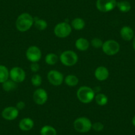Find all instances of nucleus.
Wrapping results in <instances>:
<instances>
[{"label":"nucleus","instance_id":"obj_15","mask_svg":"<svg viewBox=\"0 0 135 135\" xmlns=\"http://www.w3.org/2000/svg\"><path fill=\"white\" fill-rule=\"evenodd\" d=\"M35 123L31 118H23L19 123V127L23 131H29L34 127Z\"/></svg>","mask_w":135,"mask_h":135},{"label":"nucleus","instance_id":"obj_22","mask_svg":"<svg viewBox=\"0 0 135 135\" xmlns=\"http://www.w3.org/2000/svg\"><path fill=\"white\" fill-rule=\"evenodd\" d=\"M41 135H57V131L54 127L50 125H45L40 131Z\"/></svg>","mask_w":135,"mask_h":135},{"label":"nucleus","instance_id":"obj_28","mask_svg":"<svg viewBox=\"0 0 135 135\" xmlns=\"http://www.w3.org/2000/svg\"><path fill=\"white\" fill-rule=\"evenodd\" d=\"M92 129L96 132H101L104 129V124L101 122H95L92 123Z\"/></svg>","mask_w":135,"mask_h":135},{"label":"nucleus","instance_id":"obj_14","mask_svg":"<svg viewBox=\"0 0 135 135\" xmlns=\"http://www.w3.org/2000/svg\"><path fill=\"white\" fill-rule=\"evenodd\" d=\"M121 38L125 41H131L134 37V32L133 29L129 26H124L120 31Z\"/></svg>","mask_w":135,"mask_h":135},{"label":"nucleus","instance_id":"obj_31","mask_svg":"<svg viewBox=\"0 0 135 135\" xmlns=\"http://www.w3.org/2000/svg\"><path fill=\"white\" fill-rule=\"evenodd\" d=\"M132 46H133V49L135 51V35L133 39H132Z\"/></svg>","mask_w":135,"mask_h":135},{"label":"nucleus","instance_id":"obj_33","mask_svg":"<svg viewBox=\"0 0 135 135\" xmlns=\"http://www.w3.org/2000/svg\"><path fill=\"white\" fill-rule=\"evenodd\" d=\"M134 62H135V61H134Z\"/></svg>","mask_w":135,"mask_h":135},{"label":"nucleus","instance_id":"obj_1","mask_svg":"<svg viewBox=\"0 0 135 135\" xmlns=\"http://www.w3.org/2000/svg\"><path fill=\"white\" fill-rule=\"evenodd\" d=\"M34 25V18L28 13H23L19 15L15 22L17 29L20 32L28 31Z\"/></svg>","mask_w":135,"mask_h":135},{"label":"nucleus","instance_id":"obj_18","mask_svg":"<svg viewBox=\"0 0 135 135\" xmlns=\"http://www.w3.org/2000/svg\"><path fill=\"white\" fill-rule=\"evenodd\" d=\"M64 82L70 87H74L78 84L79 79L76 76L73 74L68 75L64 78Z\"/></svg>","mask_w":135,"mask_h":135},{"label":"nucleus","instance_id":"obj_30","mask_svg":"<svg viewBox=\"0 0 135 135\" xmlns=\"http://www.w3.org/2000/svg\"><path fill=\"white\" fill-rule=\"evenodd\" d=\"M25 106H26V104L24 101H19L17 103L16 107H16V108L19 111H21V110L24 109L25 107Z\"/></svg>","mask_w":135,"mask_h":135},{"label":"nucleus","instance_id":"obj_4","mask_svg":"<svg viewBox=\"0 0 135 135\" xmlns=\"http://www.w3.org/2000/svg\"><path fill=\"white\" fill-rule=\"evenodd\" d=\"M60 60L66 66H74L78 61V56L73 50H65L60 56Z\"/></svg>","mask_w":135,"mask_h":135},{"label":"nucleus","instance_id":"obj_27","mask_svg":"<svg viewBox=\"0 0 135 135\" xmlns=\"http://www.w3.org/2000/svg\"><path fill=\"white\" fill-rule=\"evenodd\" d=\"M91 45L95 49H101L103 45V41L99 38H94L91 41Z\"/></svg>","mask_w":135,"mask_h":135},{"label":"nucleus","instance_id":"obj_32","mask_svg":"<svg viewBox=\"0 0 135 135\" xmlns=\"http://www.w3.org/2000/svg\"><path fill=\"white\" fill-rule=\"evenodd\" d=\"M132 124H133V125L135 127V115L133 117V118H132Z\"/></svg>","mask_w":135,"mask_h":135},{"label":"nucleus","instance_id":"obj_26","mask_svg":"<svg viewBox=\"0 0 135 135\" xmlns=\"http://www.w3.org/2000/svg\"><path fill=\"white\" fill-rule=\"evenodd\" d=\"M42 81V77L40 76L38 74H35L33 76H32L31 78V83H32V85L35 87H39L41 85Z\"/></svg>","mask_w":135,"mask_h":135},{"label":"nucleus","instance_id":"obj_12","mask_svg":"<svg viewBox=\"0 0 135 135\" xmlns=\"http://www.w3.org/2000/svg\"><path fill=\"white\" fill-rule=\"evenodd\" d=\"M19 111L15 107H7L2 111V116L7 120H15L19 115Z\"/></svg>","mask_w":135,"mask_h":135},{"label":"nucleus","instance_id":"obj_24","mask_svg":"<svg viewBox=\"0 0 135 135\" xmlns=\"http://www.w3.org/2000/svg\"><path fill=\"white\" fill-rule=\"evenodd\" d=\"M95 100L96 103L99 106H104L108 103V98L104 93H100L96 95L95 96Z\"/></svg>","mask_w":135,"mask_h":135},{"label":"nucleus","instance_id":"obj_11","mask_svg":"<svg viewBox=\"0 0 135 135\" xmlns=\"http://www.w3.org/2000/svg\"><path fill=\"white\" fill-rule=\"evenodd\" d=\"M32 97L36 104L42 105L47 101L48 93L46 91L42 88H38L34 91Z\"/></svg>","mask_w":135,"mask_h":135},{"label":"nucleus","instance_id":"obj_6","mask_svg":"<svg viewBox=\"0 0 135 135\" xmlns=\"http://www.w3.org/2000/svg\"><path fill=\"white\" fill-rule=\"evenodd\" d=\"M102 50L105 54L108 56H114L117 54L120 49V45L115 40H107L103 42Z\"/></svg>","mask_w":135,"mask_h":135},{"label":"nucleus","instance_id":"obj_23","mask_svg":"<svg viewBox=\"0 0 135 135\" xmlns=\"http://www.w3.org/2000/svg\"><path fill=\"white\" fill-rule=\"evenodd\" d=\"M117 7L120 11L123 13H127L131 11V5L127 1H120L117 2Z\"/></svg>","mask_w":135,"mask_h":135},{"label":"nucleus","instance_id":"obj_9","mask_svg":"<svg viewBox=\"0 0 135 135\" xmlns=\"http://www.w3.org/2000/svg\"><path fill=\"white\" fill-rule=\"evenodd\" d=\"M9 77L11 80L16 83L23 82L26 78V73L22 68L15 66L9 71Z\"/></svg>","mask_w":135,"mask_h":135},{"label":"nucleus","instance_id":"obj_17","mask_svg":"<svg viewBox=\"0 0 135 135\" xmlns=\"http://www.w3.org/2000/svg\"><path fill=\"white\" fill-rule=\"evenodd\" d=\"M71 26L76 31H81L84 29L85 26V23L84 20L81 18L76 17L72 20L71 23Z\"/></svg>","mask_w":135,"mask_h":135},{"label":"nucleus","instance_id":"obj_21","mask_svg":"<svg viewBox=\"0 0 135 135\" xmlns=\"http://www.w3.org/2000/svg\"><path fill=\"white\" fill-rule=\"evenodd\" d=\"M2 87H3V90L6 91H13L17 89V83L11 80H7V81L2 84Z\"/></svg>","mask_w":135,"mask_h":135},{"label":"nucleus","instance_id":"obj_19","mask_svg":"<svg viewBox=\"0 0 135 135\" xmlns=\"http://www.w3.org/2000/svg\"><path fill=\"white\" fill-rule=\"evenodd\" d=\"M34 25L38 31H45L48 27L47 22L45 20L38 18H34Z\"/></svg>","mask_w":135,"mask_h":135},{"label":"nucleus","instance_id":"obj_25","mask_svg":"<svg viewBox=\"0 0 135 135\" xmlns=\"http://www.w3.org/2000/svg\"><path fill=\"white\" fill-rule=\"evenodd\" d=\"M58 56L54 53H49L45 56V62L47 64L53 66L58 62Z\"/></svg>","mask_w":135,"mask_h":135},{"label":"nucleus","instance_id":"obj_13","mask_svg":"<svg viewBox=\"0 0 135 135\" xmlns=\"http://www.w3.org/2000/svg\"><path fill=\"white\" fill-rule=\"evenodd\" d=\"M95 77L97 80L101 81H105L109 76V72L107 68L103 66L97 67L95 70Z\"/></svg>","mask_w":135,"mask_h":135},{"label":"nucleus","instance_id":"obj_16","mask_svg":"<svg viewBox=\"0 0 135 135\" xmlns=\"http://www.w3.org/2000/svg\"><path fill=\"white\" fill-rule=\"evenodd\" d=\"M89 41L85 38H80L76 40L75 42V46L76 49L80 51H86L89 48Z\"/></svg>","mask_w":135,"mask_h":135},{"label":"nucleus","instance_id":"obj_5","mask_svg":"<svg viewBox=\"0 0 135 135\" xmlns=\"http://www.w3.org/2000/svg\"><path fill=\"white\" fill-rule=\"evenodd\" d=\"M72 26L67 22L58 23L54 28V35L60 38H64L68 37L72 32Z\"/></svg>","mask_w":135,"mask_h":135},{"label":"nucleus","instance_id":"obj_8","mask_svg":"<svg viewBox=\"0 0 135 135\" xmlns=\"http://www.w3.org/2000/svg\"><path fill=\"white\" fill-rule=\"evenodd\" d=\"M26 57L31 62H38L42 57L41 50L37 46H31L26 51Z\"/></svg>","mask_w":135,"mask_h":135},{"label":"nucleus","instance_id":"obj_20","mask_svg":"<svg viewBox=\"0 0 135 135\" xmlns=\"http://www.w3.org/2000/svg\"><path fill=\"white\" fill-rule=\"evenodd\" d=\"M9 77V71L6 66L0 65V84L7 81Z\"/></svg>","mask_w":135,"mask_h":135},{"label":"nucleus","instance_id":"obj_7","mask_svg":"<svg viewBox=\"0 0 135 135\" xmlns=\"http://www.w3.org/2000/svg\"><path fill=\"white\" fill-rule=\"evenodd\" d=\"M116 0H97L96 7L101 12L107 13L111 11L117 7Z\"/></svg>","mask_w":135,"mask_h":135},{"label":"nucleus","instance_id":"obj_2","mask_svg":"<svg viewBox=\"0 0 135 135\" xmlns=\"http://www.w3.org/2000/svg\"><path fill=\"white\" fill-rule=\"evenodd\" d=\"M77 97L79 101L83 103H91L95 99V91L91 88L88 86H81L78 89Z\"/></svg>","mask_w":135,"mask_h":135},{"label":"nucleus","instance_id":"obj_29","mask_svg":"<svg viewBox=\"0 0 135 135\" xmlns=\"http://www.w3.org/2000/svg\"><path fill=\"white\" fill-rule=\"evenodd\" d=\"M30 69L34 73L38 72L40 70V66L38 62H31L30 65Z\"/></svg>","mask_w":135,"mask_h":135},{"label":"nucleus","instance_id":"obj_10","mask_svg":"<svg viewBox=\"0 0 135 135\" xmlns=\"http://www.w3.org/2000/svg\"><path fill=\"white\" fill-rule=\"evenodd\" d=\"M47 78L50 84L54 86H59L64 80L63 74L60 72L56 70L49 71L47 74Z\"/></svg>","mask_w":135,"mask_h":135},{"label":"nucleus","instance_id":"obj_3","mask_svg":"<svg viewBox=\"0 0 135 135\" xmlns=\"http://www.w3.org/2000/svg\"><path fill=\"white\" fill-rule=\"evenodd\" d=\"M74 128L80 133H87L92 129V123L89 119L85 117L77 118L74 122Z\"/></svg>","mask_w":135,"mask_h":135}]
</instances>
